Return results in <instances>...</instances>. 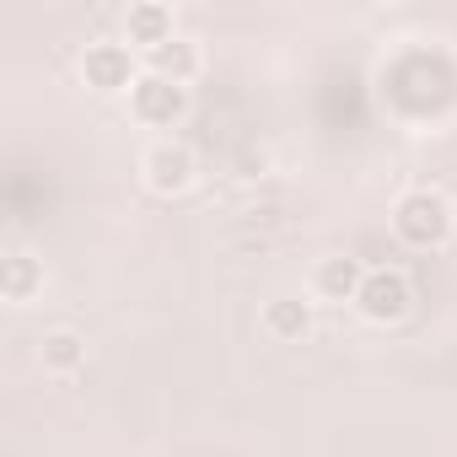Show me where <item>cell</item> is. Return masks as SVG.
<instances>
[{"instance_id":"cell-8","label":"cell","mask_w":457,"mask_h":457,"mask_svg":"<svg viewBox=\"0 0 457 457\" xmlns=\"http://www.w3.org/2000/svg\"><path fill=\"white\" fill-rule=\"evenodd\" d=\"M124 33H129V49H162L167 38H178V28H172V12L167 6H156V0H140V6H129L124 12Z\"/></svg>"},{"instance_id":"cell-3","label":"cell","mask_w":457,"mask_h":457,"mask_svg":"<svg viewBox=\"0 0 457 457\" xmlns=\"http://www.w3.org/2000/svg\"><path fill=\"white\" fill-rule=\"evenodd\" d=\"M140 76H145V71L135 65V49H129V44H108V38H97V44L81 49V81H87L92 92H103V97L129 92Z\"/></svg>"},{"instance_id":"cell-9","label":"cell","mask_w":457,"mask_h":457,"mask_svg":"<svg viewBox=\"0 0 457 457\" xmlns=\"http://www.w3.org/2000/svg\"><path fill=\"white\" fill-rule=\"evenodd\" d=\"M44 291V264L33 259V253H6L0 259V296H6L12 307H22V302H33Z\"/></svg>"},{"instance_id":"cell-6","label":"cell","mask_w":457,"mask_h":457,"mask_svg":"<svg viewBox=\"0 0 457 457\" xmlns=\"http://www.w3.org/2000/svg\"><path fill=\"white\" fill-rule=\"evenodd\" d=\"M361 280H366L361 259H350V253H328V259H318V270H312V296H318V302H350V307H355Z\"/></svg>"},{"instance_id":"cell-7","label":"cell","mask_w":457,"mask_h":457,"mask_svg":"<svg viewBox=\"0 0 457 457\" xmlns=\"http://www.w3.org/2000/svg\"><path fill=\"white\" fill-rule=\"evenodd\" d=\"M145 71H151V76H162V81L188 87V81L204 71V54H199V44H194V38H183V33H178V38H167L162 49H151V54H145Z\"/></svg>"},{"instance_id":"cell-2","label":"cell","mask_w":457,"mask_h":457,"mask_svg":"<svg viewBox=\"0 0 457 457\" xmlns=\"http://www.w3.org/2000/svg\"><path fill=\"white\" fill-rule=\"evenodd\" d=\"M409 307H414V286H409L403 270H387V264H382V270H366V280H361V291H355V312H361L366 323H377V328L403 323Z\"/></svg>"},{"instance_id":"cell-1","label":"cell","mask_w":457,"mask_h":457,"mask_svg":"<svg viewBox=\"0 0 457 457\" xmlns=\"http://www.w3.org/2000/svg\"><path fill=\"white\" fill-rule=\"evenodd\" d=\"M393 232L409 248H441L457 232V210H452V199L441 188H409L393 204Z\"/></svg>"},{"instance_id":"cell-4","label":"cell","mask_w":457,"mask_h":457,"mask_svg":"<svg viewBox=\"0 0 457 457\" xmlns=\"http://www.w3.org/2000/svg\"><path fill=\"white\" fill-rule=\"evenodd\" d=\"M140 172H145V188H151V194L172 199V194H188V188L199 183V156H194L183 140H156V145L145 151Z\"/></svg>"},{"instance_id":"cell-10","label":"cell","mask_w":457,"mask_h":457,"mask_svg":"<svg viewBox=\"0 0 457 457\" xmlns=\"http://www.w3.org/2000/svg\"><path fill=\"white\" fill-rule=\"evenodd\" d=\"M264 334H270V339H286V345L307 339V334H312V302H302V296H275V302H264Z\"/></svg>"},{"instance_id":"cell-11","label":"cell","mask_w":457,"mask_h":457,"mask_svg":"<svg viewBox=\"0 0 457 457\" xmlns=\"http://www.w3.org/2000/svg\"><path fill=\"white\" fill-rule=\"evenodd\" d=\"M38 361H44L49 377H76L87 366V339L76 328H49L44 345H38Z\"/></svg>"},{"instance_id":"cell-5","label":"cell","mask_w":457,"mask_h":457,"mask_svg":"<svg viewBox=\"0 0 457 457\" xmlns=\"http://www.w3.org/2000/svg\"><path fill=\"white\" fill-rule=\"evenodd\" d=\"M129 113H135L140 124H151V129H172V124H183V113H188V87L162 81V76L145 71V76L129 87Z\"/></svg>"}]
</instances>
